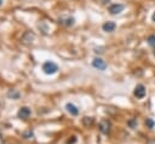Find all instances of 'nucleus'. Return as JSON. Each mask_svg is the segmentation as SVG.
Segmentation results:
<instances>
[{
  "instance_id": "0eeeda50",
  "label": "nucleus",
  "mask_w": 155,
  "mask_h": 144,
  "mask_svg": "<svg viewBox=\"0 0 155 144\" xmlns=\"http://www.w3.org/2000/svg\"><path fill=\"white\" fill-rule=\"evenodd\" d=\"M122 10H124V5H121V4H113L109 6V12L111 15H117V13L122 12Z\"/></svg>"
},
{
  "instance_id": "7ed1b4c3",
  "label": "nucleus",
  "mask_w": 155,
  "mask_h": 144,
  "mask_svg": "<svg viewBox=\"0 0 155 144\" xmlns=\"http://www.w3.org/2000/svg\"><path fill=\"white\" fill-rule=\"evenodd\" d=\"M75 19L73 17H68V16H63V17H59L58 18V23L59 24H63L65 27H71L74 24Z\"/></svg>"
},
{
  "instance_id": "20e7f679",
  "label": "nucleus",
  "mask_w": 155,
  "mask_h": 144,
  "mask_svg": "<svg viewBox=\"0 0 155 144\" xmlns=\"http://www.w3.org/2000/svg\"><path fill=\"white\" fill-rule=\"evenodd\" d=\"M99 131L103 134H108L109 131H110V122L108 120H102L99 122Z\"/></svg>"
},
{
  "instance_id": "f03ea898",
  "label": "nucleus",
  "mask_w": 155,
  "mask_h": 144,
  "mask_svg": "<svg viewBox=\"0 0 155 144\" xmlns=\"http://www.w3.org/2000/svg\"><path fill=\"white\" fill-rule=\"evenodd\" d=\"M92 65L98 70H105L107 69V63L102 58H94L92 61Z\"/></svg>"
},
{
  "instance_id": "f3484780",
  "label": "nucleus",
  "mask_w": 155,
  "mask_h": 144,
  "mask_svg": "<svg viewBox=\"0 0 155 144\" xmlns=\"http://www.w3.org/2000/svg\"><path fill=\"white\" fill-rule=\"evenodd\" d=\"M148 144H155V139H151V140H149V142H148Z\"/></svg>"
},
{
  "instance_id": "39448f33",
  "label": "nucleus",
  "mask_w": 155,
  "mask_h": 144,
  "mask_svg": "<svg viewBox=\"0 0 155 144\" xmlns=\"http://www.w3.org/2000/svg\"><path fill=\"white\" fill-rule=\"evenodd\" d=\"M133 94H134L137 98H143V97L145 96V87H144V85H142V83L137 85L136 88H134Z\"/></svg>"
},
{
  "instance_id": "9d476101",
  "label": "nucleus",
  "mask_w": 155,
  "mask_h": 144,
  "mask_svg": "<svg viewBox=\"0 0 155 144\" xmlns=\"http://www.w3.org/2000/svg\"><path fill=\"white\" fill-rule=\"evenodd\" d=\"M127 125L131 127V128H137V125H138V122H137V119H131L128 122H127Z\"/></svg>"
},
{
  "instance_id": "f8f14e48",
  "label": "nucleus",
  "mask_w": 155,
  "mask_h": 144,
  "mask_svg": "<svg viewBox=\"0 0 155 144\" xmlns=\"http://www.w3.org/2000/svg\"><path fill=\"white\" fill-rule=\"evenodd\" d=\"M145 125H147L149 128H154L155 122H154V120H153V119H147V120H145Z\"/></svg>"
},
{
  "instance_id": "dca6fc26",
  "label": "nucleus",
  "mask_w": 155,
  "mask_h": 144,
  "mask_svg": "<svg viewBox=\"0 0 155 144\" xmlns=\"http://www.w3.org/2000/svg\"><path fill=\"white\" fill-rule=\"evenodd\" d=\"M0 144H5V142H4V138H2V136L0 134Z\"/></svg>"
},
{
  "instance_id": "2eb2a0df",
  "label": "nucleus",
  "mask_w": 155,
  "mask_h": 144,
  "mask_svg": "<svg viewBox=\"0 0 155 144\" xmlns=\"http://www.w3.org/2000/svg\"><path fill=\"white\" fill-rule=\"evenodd\" d=\"M23 137L28 139V138H30V137H33V132H31V131H27V132H25V133L23 134Z\"/></svg>"
},
{
  "instance_id": "ddd939ff",
  "label": "nucleus",
  "mask_w": 155,
  "mask_h": 144,
  "mask_svg": "<svg viewBox=\"0 0 155 144\" xmlns=\"http://www.w3.org/2000/svg\"><path fill=\"white\" fill-rule=\"evenodd\" d=\"M8 97H11V98H18V97H19V93H18V92H15L13 90H11V91L8 92Z\"/></svg>"
},
{
  "instance_id": "a211bd4d",
  "label": "nucleus",
  "mask_w": 155,
  "mask_h": 144,
  "mask_svg": "<svg viewBox=\"0 0 155 144\" xmlns=\"http://www.w3.org/2000/svg\"><path fill=\"white\" fill-rule=\"evenodd\" d=\"M151 21H153V22H155V12H154V13H153V16H151Z\"/></svg>"
},
{
  "instance_id": "423d86ee",
  "label": "nucleus",
  "mask_w": 155,
  "mask_h": 144,
  "mask_svg": "<svg viewBox=\"0 0 155 144\" xmlns=\"http://www.w3.org/2000/svg\"><path fill=\"white\" fill-rule=\"evenodd\" d=\"M30 114H31V111H30V109L29 108H27V106H23V108H21L19 110H18V117L19 119H23V120H27L29 116H30Z\"/></svg>"
},
{
  "instance_id": "aec40b11",
  "label": "nucleus",
  "mask_w": 155,
  "mask_h": 144,
  "mask_svg": "<svg viewBox=\"0 0 155 144\" xmlns=\"http://www.w3.org/2000/svg\"><path fill=\"white\" fill-rule=\"evenodd\" d=\"M2 2H4V0H0V6L2 5Z\"/></svg>"
},
{
  "instance_id": "9b49d317",
  "label": "nucleus",
  "mask_w": 155,
  "mask_h": 144,
  "mask_svg": "<svg viewBox=\"0 0 155 144\" xmlns=\"http://www.w3.org/2000/svg\"><path fill=\"white\" fill-rule=\"evenodd\" d=\"M82 122H84V125H85V126H91V125H92V122H93V119H92V117H87V116H86V117H84V119H82Z\"/></svg>"
},
{
  "instance_id": "4468645a",
  "label": "nucleus",
  "mask_w": 155,
  "mask_h": 144,
  "mask_svg": "<svg viewBox=\"0 0 155 144\" xmlns=\"http://www.w3.org/2000/svg\"><path fill=\"white\" fill-rule=\"evenodd\" d=\"M148 42H149V45L154 46V45H155V35H150V36L148 38Z\"/></svg>"
},
{
  "instance_id": "1a4fd4ad",
  "label": "nucleus",
  "mask_w": 155,
  "mask_h": 144,
  "mask_svg": "<svg viewBox=\"0 0 155 144\" xmlns=\"http://www.w3.org/2000/svg\"><path fill=\"white\" fill-rule=\"evenodd\" d=\"M65 109H67L73 116H76V115L79 114V109H78L74 104H71V103H68V104L65 105Z\"/></svg>"
},
{
  "instance_id": "6ab92c4d",
  "label": "nucleus",
  "mask_w": 155,
  "mask_h": 144,
  "mask_svg": "<svg viewBox=\"0 0 155 144\" xmlns=\"http://www.w3.org/2000/svg\"><path fill=\"white\" fill-rule=\"evenodd\" d=\"M109 2V0H102V4H108Z\"/></svg>"
},
{
  "instance_id": "412c9836",
  "label": "nucleus",
  "mask_w": 155,
  "mask_h": 144,
  "mask_svg": "<svg viewBox=\"0 0 155 144\" xmlns=\"http://www.w3.org/2000/svg\"><path fill=\"white\" fill-rule=\"evenodd\" d=\"M154 54H155V50H154Z\"/></svg>"
},
{
  "instance_id": "6e6552de",
  "label": "nucleus",
  "mask_w": 155,
  "mask_h": 144,
  "mask_svg": "<svg viewBox=\"0 0 155 144\" xmlns=\"http://www.w3.org/2000/svg\"><path fill=\"white\" fill-rule=\"evenodd\" d=\"M116 28V24L114 22H105L103 25H102V29L104 31H114Z\"/></svg>"
},
{
  "instance_id": "f257e3e1",
  "label": "nucleus",
  "mask_w": 155,
  "mask_h": 144,
  "mask_svg": "<svg viewBox=\"0 0 155 144\" xmlns=\"http://www.w3.org/2000/svg\"><path fill=\"white\" fill-rule=\"evenodd\" d=\"M58 70V65L54 63V62H51V61H47L42 64V71L47 75H52L54 73H57Z\"/></svg>"
}]
</instances>
